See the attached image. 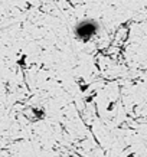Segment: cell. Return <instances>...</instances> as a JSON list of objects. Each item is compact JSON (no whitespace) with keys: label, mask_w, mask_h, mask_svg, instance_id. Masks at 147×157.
I'll return each instance as SVG.
<instances>
[{"label":"cell","mask_w":147,"mask_h":157,"mask_svg":"<svg viewBox=\"0 0 147 157\" xmlns=\"http://www.w3.org/2000/svg\"><path fill=\"white\" fill-rule=\"evenodd\" d=\"M95 29H97V26H95L92 22H88V25L82 23V25H79V26H78V35L84 38L85 32H88V36H92V35H94V32H95Z\"/></svg>","instance_id":"cell-1"}]
</instances>
